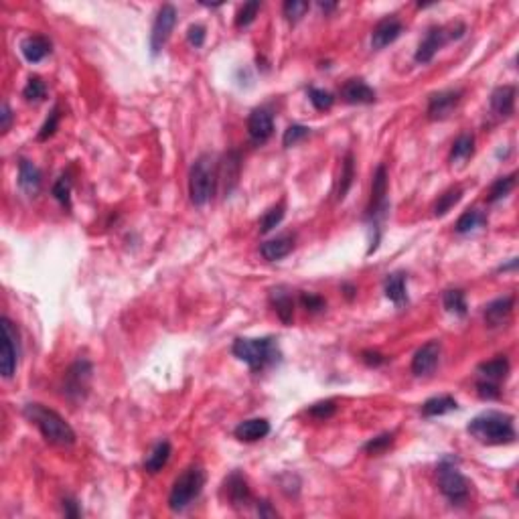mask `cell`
<instances>
[{
  "label": "cell",
  "mask_w": 519,
  "mask_h": 519,
  "mask_svg": "<svg viewBox=\"0 0 519 519\" xmlns=\"http://www.w3.org/2000/svg\"><path fill=\"white\" fill-rule=\"evenodd\" d=\"M22 414L29 422H33L39 428V432L43 434L47 443L59 446H72L75 443L74 428L69 426L67 420L59 416L55 410L31 402L22 408Z\"/></svg>",
  "instance_id": "obj_1"
},
{
  "label": "cell",
  "mask_w": 519,
  "mask_h": 519,
  "mask_svg": "<svg viewBox=\"0 0 519 519\" xmlns=\"http://www.w3.org/2000/svg\"><path fill=\"white\" fill-rule=\"evenodd\" d=\"M471 436H475L483 445H507L515 440L513 416L501 412H485L471 420L466 426Z\"/></svg>",
  "instance_id": "obj_2"
},
{
  "label": "cell",
  "mask_w": 519,
  "mask_h": 519,
  "mask_svg": "<svg viewBox=\"0 0 519 519\" xmlns=\"http://www.w3.org/2000/svg\"><path fill=\"white\" fill-rule=\"evenodd\" d=\"M231 353L250 365L252 371H262L280 361V349L276 339L264 337V339H248L240 337L234 341Z\"/></svg>",
  "instance_id": "obj_3"
},
{
  "label": "cell",
  "mask_w": 519,
  "mask_h": 519,
  "mask_svg": "<svg viewBox=\"0 0 519 519\" xmlns=\"http://www.w3.org/2000/svg\"><path fill=\"white\" fill-rule=\"evenodd\" d=\"M217 185V167L211 154H201L189 170V197L191 203L203 207L215 193Z\"/></svg>",
  "instance_id": "obj_4"
},
{
  "label": "cell",
  "mask_w": 519,
  "mask_h": 519,
  "mask_svg": "<svg viewBox=\"0 0 519 519\" xmlns=\"http://www.w3.org/2000/svg\"><path fill=\"white\" fill-rule=\"evenodd\" d=\"M205 485V471L197 464L187 466L185 471L175 479L170 495H168V507L173 511H183L193 501L201 495Z\"/></svg>",
  "instance_id": "obj_5"
},
{
  "label": "cell",
  "mask_w": 519,
  "mask_h": 519,
  "mask_svg": "<svg viewBox=\"0 0 519 519\" xmlns=\"http://www.w3.org/2000/svg\"><path fill=\"white\" fill-rule=\"evenodd\" d=\"M0 329H2V347H0V373L4 377H13L20 357V335L17 325L8 318H0Z\"/></svg>",
  "instance_id": "obj_6"
},
{
  "label": "cell",
  "mask_w": 519,
  "mask_h": 519,
  "mask_svg": "<svg viewBox=\"0 0 519 519\" xmlns=\"http://www.w3.org/2000/svg\"><path fill=\"white\" fill-rule=\"evenodd\" d=\"M438 485L443 495L452 503H463L469 497V481L457 469V459L452 457H446L438 464Z\"/></svg>",
  "instance_id": "obj_7"
},
{
  "label": "cell",
  "mask_w": 519,
  "mask_h": 519,
  "mask_svg": "<svg viewBox=\"0 0 519 519\" xmlns=\"http://www.w3.org/2000/svg\"><path fill=\"white\" fill-rule=\"evenodd\" d=\"M175 25H177V8L173 4L161 6L159 15L154 19V25H152V33H150V51H152V55H159L163 51V47L167 45Z\"/></svg>",
  "instance_id": "obj_8"
},
{
  "label": "cell",
  "mask_w": 519,
  "mask_h": 519,
  "mask_svg": "<svg viewBox=\"0 0 519 519\" xmlns=\"http://www.w3.org/2000/svg\"><path fill=\"white\" fill-rule=\"evenodd\" d=\"M463 37V35H459V33H454V27L452 29H446V27H432L430 31L426 33V37L422 39V43L418 45V51H416V55L414 59L418 61V63H430L434 55L445 47V43L448 39H459Z\"/></svg>",
  "instance_id": "obj_9"
},
{
  "label": "cell",
  "mask_w": 519,
  "mask_h": 519,
  "mask_svg": "<svg viewBox=\"0 0 519 519\" xmlns=\"http://www.w3.org/2000/svg\"><path fill=\"white\" fill-rule=\"evenodd\" d=\"M388 168L386 165H379L373 173V183H371V199L368 205V217L379 220L384 211L388 209Z\"/></svg>",
  "instance_id": "obj_10"
},
{
  "label": "cell",
  "mask_w": 519,
  "mask_h": 519,
  "mask_svg": "<svg viewBox=\"0 0 519 519\" xmlns=\"http://www.w3.org/2000/svg\"><path fill=\"white\" fill-rule=\"evenodd\" d=\"M463 92L461 90H446V92L432 93L428 100V118L430 120H445L452 112L457 110V106L461 104Z\"/></svg>",
  "instance_id": "obj_11"
},
{
  "label": "cell",
  "mask_w": 519,
  "mask_h": 519,
  "mask_svg": "<svg viewBox=\"0 0 519 519\" xmlns=\"http://www.w3.org/2000/svg\"><path fill=\"white\" fill-rule=\"evenodd\" d=\"M440 351H443V347H440L438 341H428L426 345H422L412 357V373L418 375V377L432 373L434 368L438 365Z\"/></svg>",
  "instance_id": "obj_12"
},
{
  "label": "cell",
  "mask_w": 519,
  "mask_h": 519,
  "mask_svg": "<svg viewBox=\"0 0 519 519\" xmlns=\"http://www.w3.org/2000/svg\"><path fill=\"white\" fill-rule=\"evenodd\" d=\"M402 31H404V25H402V20L398 19V17H386V19H382L375 25V29L371 33V47L377 49V51L384 49V47H388V45H391L396 39L402 35Z\"/></svg>",
  "instance_id": "obj_13"
},
{
  "label": "cell",
  "mask_w": 519,
  "mask_h": 519,
  "mask_svg": "<svg viewBox=\"0 0 519 519\" xmlns=\"http://www.w3.org/2000/svg\"><path fill=\"white\" fill-rule=\"evenodd\" d=\"M274 132V120H272V114L264 108H258L250 114L248 118V134L250 138L256 142V144H264Z\"/></svg>",
  "instance_id": "obj_14"
},
{
  "label": "cell",
  "mask_w": 519,
  "mask_h": 519,
  "mask_svg": "<svg viewBox=\"0 0 519 519\" xmlns=\"http://www.w3.org/2000/svg\"><path fill=\"white\" fill-rule=\"evenodd\" d=\"M513 304H515L513 297H503L497 298V300H493V302H489V304L485 306V323H487L491 329L503 327V325L509 321L511 313H513Z\"/></svg>",
  "instance_id": "obj_15"
},
{
  "label": "cell",
  "mask_w": 519,
  "mask_h": 519,
  "mask_svg": "<svg viewBox=\"0 0 519 519\" xmlns=\"http://www.w3.org/2000/svg\"><path fill=\"white\" fill-rule=\"evenodd\" d=\"M92 377V365L88 361H77L72 370L67 371V382H65V393L67 396H77L88 389V382Z\"/></svg>",
  "instance_id": "obj_16"
},
{
  "label": "cell",
  "mask_w": 519,
  "mask_h": 519,
  "mask_svg": "<svg viewBox=\"0 0 519 519\" xmlns=\"http://www.w3.org/2000/svg\"><path fill=\"white\" fill-rule=\"evenodd\" d=\"M270 302L284 325H290L295 318V300L286 286H276L270 290Z\"/></svg>",
  "instance_id": "obj_17"
},
{
  "label": "cell",
  "mask_w": 519,
  "mask_h": 519,
  "mask_svg": "<svg viewBox=\"0 0 519 519\" xmlns=\"http://www.w3.org/2000/svg\"><path fill=\"white\" fill-rule=\"evenodd\" d=\"M236 438L241 443H256L262 440L264 436L270 434V422L264 418H252V420H243L240 422L236 430H234Z\"/></svg>",
  "instance_id": "obj_18"
},
{
  "label": "cell",
  "mask_w": 519,
  "mask_h": 519,
  "mask_svg": "<svg viewBox=\"0 0 519 519\" xmlns=\"http://www.w3.org/2000/svg\"><path fill=\"white\" fill-rule=\"evenodd\" d=\"M341 97L347 104H373L375 102V92L363 79H349L341 88Z\"/></svg>",
  "instance_id": "obj_19"
},
{
  "label": "cell",
  "mask_w": 519,
  "mask_h": 519,
  "mask_svg": "<svg viewBox=\"0 0 519 519\" xmlns=\"http://www.w3.org/2000/svg\"><path fill=\"white\" fill-rule=\"evenodd\" d=\"M225 495H227V501L236 507H245L250 503V487L245 479L241 477L240 473H231L227 479H225Z\"/></svg>",
  "instance_id": "obj_20"
},
{
  "label": "cell",
  "mask_w": 519,
  "mask_h": 519,
  "mask_svg": "<svg viewBox=\"0 0 519 519\" xmlns=\"http://www.w3.org/2000/svg\"><path fill=\"white\" fill-rule=\"evenodd\" d=\"M19 187L29 197H35L41 189V170L27 159L19 161Z\"/></svg>",
  "instance_id": "obj_21"
},
{
  "label": "cell",
  "mask_w": 519,
  "mask_h": 519,
  "mask_svg": "<svg viewBox=\"0 0 519 519\" xmlns=\"http://www.w3.org/2000/svg\"><path fill=\"white\" fill-rule=\"evenodd\" d=\"M295 248V238L292 236H280L274 240H268L266 243H262L260 248V254L262 258L268 260V262H276V260L286 258Z\"/></svg>",
  "instance_id": "obj_22"
},
{
  "label": "cell",
  "mask_w": 519,
  "mask_h": 519,
  "mask_svg": "<svg viewBox=\"0 0 519 519\" xmlns=\"http://www.w3.org/2000/svg\"><path fill=\"white\" fill-rule=\"evenodd\" d=\"M20 51L29 63H39L51 53V43L43 35H33V37H27L20 43Z\"/></svg>",
  "instance_id": "obj_23"
},
{
  "label": "cell",
  "mask_w": 519,
  "mask_h": 519,
  "mask_svg": "<svg viewBox=\"0 0 519 519\" xmlns=\"http://www.w3.org/2000/svg\"><path fill=\"white\" fill-rule=\"evenodd\" d=\"M491 108L497 116H511L515 110V88L513 86H501L491 93Z\"/></svg>",
  "instance_id": "obj_24"
},
{
  "label": "cell",
  "mask_w": 519,
  "mask_h": 519,
  "mask_svg": "<svg viewBox=\"0 0 519 519\" xmlns=\"http://www.w3.org/2000/svg\"><path fill=\"white\" fill-rule=\"evenodd\" d=\"M477 371L481 373V377L485 382H493V384H499L503 382L505 377H507V373H509V359L505 357V355H499V357H495V359H491V361H485L481 363Z\"/></svg>",
  "instance_id": "obj_25"
},
{
  "label": "cell",
  "mask_w": 519,
  "mask_h": 519,
  "mask_svg": "<svg viewBox=\"0 0 519 519\" xmlns=\"http://www.w3.org/2000/svg\"><path fill=\"white\" fill-rule=\"evenodd\" d=\"M170 454H173V446H170L168 440L156 443V445L152 446V450L149 452L147 461H144V469H147L149 473H152V475L159 473V471H163V469L167 466Z\"/></svg>",
  "instance_id": "obj_26"
},
{
  "label": "cell",
  "mask_w": 519,
  "mask_h": 519,
  "mask_svg": "<svg viewBox=\"0 0 519 519\" xmlns=\"http://www.w3.org/2000/svg\"><path fill=\"white\" fill-rule=\"evenodd\" d=\"M384 290H386L388 300H391L396 306L404 304L408 300V295H406V276L402 272L389 274L388 278H386V284H384Z\"/></svg>",
  "instance_id": "obj_27"
},
{
  "label": "cell",
  "mask_w": 519,
  "mask_h": 519,
  "mask_svg": "<svg viewBox=\"0 0 519 519\" xmlns=\"http://www.w3.org/2000/svg\"><path fill=\"white\" fill-rule=\"evenodd\" d=\"M457 408H459V404L452 396H436V398H430L424 402L422 414L428 418H434V416H445Z\"/></svg>",
  "instance_id": "obj_28"
},
{
  "label": "cell",
  "mask_w": 519,
  "mask_h": 519,
  "mask_svg": "<svg viewBox=\"0 0 519 519\" xmlns=\"http://www.w3.org/2000/svg\"><path fill=\"white\" fill-rule=\"evenodd\" d=\"M353 179H355V161H353L351 152L345 154L343 163H341V177H339V185H337V199L343 201L347 191L351 189Z\"/></svg>",
  "instance_id": "obj_29"
},
{
  "label": "cell",
  "mask_w": 519,
  "mask_h": 519,
  "mask_svg": "<svg viewBox=\"0 0 519 519\" xmlns=\"http://www.w3.org/2000/svg\"><path fill=\"white\" fill-rule=\"evenodd\" d=\"M515 183H518V175L515 173H511V175H507V177H499L491 189H489V193H487V201L489 203H497L501 199H505L513 189H515Z\"/></svg>",
  "instance_id": "obj_30"
},
{
  "label": "cell",
  "mask_w": 519,
  "mask_h": 519,
  "mask_svg": "<svg viewBox=\"0 0 519 519\" xmlns=\"http://www.w3.org/2000/svg\"><path fill=\"white\" fill-rule=\"evenodd\" d=\"M487 223V217H485V213L479 211V209H469V211H464L463 215L459 217V222L454 225V229H457V234H471V231H475V229H479Z\"/></svg>",
  "instance_id": "obj_31"
},
{
  "label": "cell",
  "mask_w": 519,
  "mask_h": 519,
  "mask_svg": "<svg viewBox=\"0 0 519 519\" xmlns=\"http://www.w3.org/2000/svg\"><path fill=\"white\" fill-rule=\"evenodd\" d=\"M475 152V136L473 134H461L454 144H452V150H450V161L452 163H463L466 161L471 154Z\"/></svg>",
  "instance_id": "obj_32"
},
{
  "label": "cell",
  "mask_w": 519,
  "mask_h": 519,
  "mask_svg": "<svg viewBox=\"0 0 519 519\" xmlns=\"http://www.w3.org/2000/svg\"><path fill=\"white\" fill-rule=\"evenodd\" d=\"M463 199V187H452V189H448L445 191L440 197H438V201L434 205V215H446L454 205L459 203Z\"/></svg>",
  "instance_id": "obj_33"
},
{
  "label": "cell",
  "mask_w": 519,
  "mask_h": 519,
  "mask_svg": "<svg viewBox=\"0 0 519 519\" xmlns=\"http://www.w3.org/2000/svg\"><path fill=\"white\" fill-rule=\"evenodd\" d=\"M443 304L448 313L452 315L464 316L466 315V300H464V292L459 288H452V290H446L445 297H443Z\"/></svg>",
  "instance_id": "obj_34"
},
{
  "label": "cell",
  "mask_w": 519,
  "mask_h": 519,
  "mask_svg": "<svg viewBox=\"0 0 519 519\" xmlns=\"http://www.w3.org/2000/svg\"><path fill=\"white\" fill-rule=\"evenodd\" d=\"M45 95H47V86H45V81H43L41 77H37V75L29 77V81H27V86H25V90H22V97H25L27 102H43Z\"/></svg>",
  "instance_id": "obj_35"
},
{
  "label": "cell",
  "mask_w": 519,
  "mask_h": 519,
  "mask_svg": "<svg viewBox=\"0 0 519 519\" xmlns=\"http://www.w3.org/2000/svg\"><path fill=\"white\" fill-rule=\"evenodd\" d=\"M282 220H284V203H278L276 207L268 209V211L262 215V220H260V231H262V234L272 231L276 225H280Z\"/></svg>",
  "instance_id": "obj_36"
},
{
  "label": "cell",
  "mask_w": 519,
  "mask_h": 519,
  "mask_svg": "<svg viewBox=\"0 0 519 519\" xmlns=\"http://www.w3.org/2000/svg\"><path fill=\"white\" fill-rule=\"evenodd\" d=\"M53 197L63 207L72 205V179H69V175H61L57 179L55 185H53Z\"/></svg>",
  "instance_id": "obj_37"
},
{
  "label": "cell",
  "mask_w": 519,
  "mask_h": 519,
  "mask_svg": "<svg viewBox=\"0 0 519 519\" xmlns=\"http://www.w3.org/2000/svg\"><path fill=\"white\" fill-rule=\"evenodd\" d=\"M309 100L318 112L331 110L335 104L333 93L327 90H318V88H309Z\"/></svg>",
  "instance_id": "obj_38"
},
{
  "label": "cell",
  "mask_w": 519,
  "mask_h": 519,
  "mask_svg": "<svg viewBox=\"0 0 519 519\" xmlns=\"http://www.w3.org/2000/svg\"><path fill=\"white\" fill-rule=\"evenodd\" d=\"M391 445H393V432H386V434H379V436L371 438L370 443H365L363 450H365L368 454H382V452H386Z\"/></svg>",
  "instance_id": "obj_39"
},
{
  "label": "cell",
  "mask_w": 519,
  "mask_h": 519,
  "mask_svg": "<svg viewBox=\"0 0 519 519\" xmlns=\"http://www.w3.org/2000/svg\"><path fill=\"white\" fill-rule=\"evenodd\" d=\"M311 134V128L302 126V124H292L284 130V136H282V144L284 147H295L300 140H304L306 136Z\"/></svg>",
  "instance_id": "obj_40"
},
{
  "label": "cell",
  "mask_w": 519,
  "mask_h": 519,
  "mask_svg": "<svg viewBox=\"0 0 519 519\" xmlns=\"http://www.w3.org/2000/svg\"><path fill=\"white\" fill-rule=\"evenodd\" d=\"M59 120H61V112H59V108H53L51 110V114H49V118L45 120V124L41 126V130H39V140L43 142V140H49L53 134H55V130L57 126H59Z\"/></svg>",
  "instance_id": "obj_41"
},
{
  "label": "cell",
  "mask_w": 519,
  "mask_h": 519,
  "mask_svg": "<svg viewBox=\"0 0 519 519\" xmlns=\"http://www.w3.org/2000/svg\"><path fill=\"white\" fill-rule=\"evenodd\" d=\"M306 11H309V2H304V0H288V2H284V17L292 20V22L302 19Z\"/></svg>",
  "instance_id": "obj_42"
},
{
  "label": "cell",
  "mask_w": 519,
  "mask_h": 519,
  "mask_svg": "<svg viewBox=\"0 0 519 519\" xmlns=\"http://www.w3.org/2000/svg\"><path fill=\"white\" fill-rule=\"evenodd\" d=\"M260 4L258 0H254V2H245L243 6H241V11L238 13V19H236V25L238 27H248V25H252L254 19H256V15H258L260 11Z\"/></svg>",
  "instance_id": "obj_43"
},
{
  "label": "cell",
  "mask_w": 519,
  "mask_h": 519,
  "mask_svg": "<svg viewBox=\"0 0 519 519\" xmlns=\"http://www.w3.org/2000/svg\"><path fill=\"white\" fill-rule=\"evenodd\" d=\"M335 412H337V404L335 400H325V402H318V404H313L309 408V414L316 418V420H329L333 418Z\"/></svg>",
  "instance_id": "obj_44"
},
{
  "label": "cell",
  "mask_w": 519,
  "mask_h": 519,
  "mask_svg": "<svg viewBox=\"0 0 519 519\" xmlns=\"http://www.w3.org/2000/svg\"><path fill=\"white\" fill-rule=\"evenodd\" d=\"M477 393L481 396L483 400H499L501 389L499 384H493V382H477Z\"/></svg>",
  "instance_id": "obj_45"
},
{
  "label": "cell",
  "mask_w": 519,
  "mask_h": 519,
  "mask_svg": "<svg viewBox=\"0 0 519 519\" xmlns=\"http://www.w3.org/2000/svg\"><path fill=\"white\" fill-rule=\"evenodd\" d=\"M300 302H302V306L306 309V311H311V313H318V311H323L325 309V298L318 297V295H311V292H302L300 295Z\"/></svg>",
  "instance_id": "obj_46"
},
{
  "label": "cell",
  "mask_w": 519,
  "mask_h": 519,
  "mask_svg": "<svg viewBox=\"0 0 519 519\" xmlns=\"http://www.w3.org/2000/svg\"><path fill=\"white\" fill-rule=\"evenodd\" d=\"M187 41H189V45H193L195 49H199V47L205 43V27H201V25H193V27H189Z\"/></svg>",
  "instance_id": "obj_47"
},
{
  "label": "cell",
  "mask_w": 519,
  "mask_h": 519,
  "mask_svg": "<svg viewBox=\"0 0 519 519\" xmlns=\"http://www.w3.org/2000/svg\"><path fill=\"white\" fill-rule=\"evenodd\" d=\"M361 359H363L370 368H377V365H382V363L388 361L386 355H382V353L377 351H363L361 353Z\"/></svg>",
  "instance_id": "obj_48"
},
{
  "label": "cell",
  "mask_w": 519,
  "mask_h": 519,
  "mask_svg": "<svg viewBox=\"0 0 519 519\" xmlns=\"http://www.w3.org/2000/svg\"><path fill=\"white\" fill-rule=\"evenodd\" d=\"M61 507H63V513H65L67 518H79V515H81L79 503L75 499H63Z\"/></svg>",
  "instance_id": "obj_49"
},
{
  "label": "cell",
  "mask_w": 519,
  "mask_h": 519,
  "mask_svg": "<svg viewBox=\"0 0 519 519\" xmlns=\"http://www.w3.org/2000/svg\"><path fill=\"white\" fill-rule=\"evenodd\" d=\"M0 118H2V132H8L11 130V122H13V112L8 108L6 102H2V110H0Z\"/></svg>",
  "instance_id": "obj_50"
},
{
  "label": "cell",
  "mask_w": 519,
  "mask_h": 519,
  "mask_svg": "<svg viewBox=\"0 0 519 519\" xmlns=\"http://www.w3.org/2000/svg\"><path fill=\"white\" fill-rule=\"evenodd\" d=\"M258 515L260 518H276L278 513H276V509H272V507H270V503H268V501H260Z\"/></svg>",
  "instance_id": "obj_51"
},
{
  "label": "cell",
  "mask_w": 519,
  "mask_h": 519,
  "mask_svg": "<svg viewBox=\"0 0 519 519\" xmlns=\"http://www.w3.org/2000/svg\"><path fill=\"white\" fill-rule=\"evenodd\" d=\"M318 6H321V8H323L325 13H331V11H335V8H337V2H321Z\"/></svg>",
  "instance_id": "obj_52"
}]
</instances>
